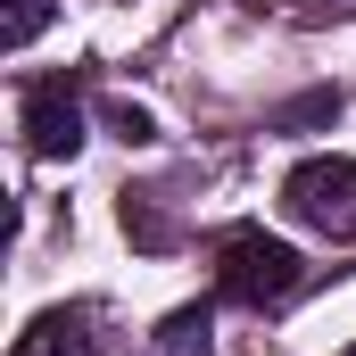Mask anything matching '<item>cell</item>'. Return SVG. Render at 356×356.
<instances>
[{"mask_svg":"<svg viewBox=\"0 0 356 356\" xmlns=\"http://www.w3.org/2000/svg\"><path fill=\"white\" fill-rule=\"evenodd\" d=\"M216 290L232 307H282L298 290V249L290 241H266V232H232L224 257H216Z\"/></svg>","mask_w":356,"mask_h":356,"instance_id":"cell-1","label":"cell"},{"mask_svg":"<svg viewBox=\"0 0 356 356\" xmlns=\"http://www.w3.org/2000/svg\"><path fill=\"white\" fill-rule=\"evenodd\" d=\"M282 207H290V224L348 241L356 232V158H307L298 175L282 182Z\"/></svg>","mask_w":356,"mask_h":356,"instance_id":"cell-2","label":"cell"},{"mask_svg":"<svg viewBox=\"0 0 356 356\" xmlns=\"http://www.w3.org/2000/svg\"><path fill=\"white\" fill-rule=\"evenodd\" d=\"M25 141H33V158H75L83 149V99L67 83H33L25 91Z\"/></svg>","mask_w":356,"mask_h":356,"instance_id":"cell-3","label":"cell"},{"mask_svg":"<svg viewBox=\"0 0 356 356\" xmlns=\"http://www.w3.org/2000/svg\"><path fill=\"white\" fill-rule=\"evenodd\" d=\"M8 356H91V332H83V315H33L25 332H17V348Z\"/></svg>","mask_w":356,"mask_h":356,"instance_id":"cell-4","label":"cell"},{"mask_svg":"<svg viewBox=\"0 0 356 356\" xmlns=\"http://www.w3.org/2000/svg\"><path fill=\"white\" fill-rule=\"evenodd\" d=\"M158 356H207V307H182V315H166Z\"/></svg>","mask_w":356,"mask_h":356,"instance_id":"cell-5","label":"cell"},{"mask_svg":"<svg viewBox=\"0 0 356 356\" xmlns=\"http://www.w3.org/2000/svg\"><path fill=\"white\" fill-rule=\"evenodd\" d=\"M42 17H50V0H8V17H0V42H8V50H25V42L42 33Z\"/></svg>","mask_w":356,"mask_h":356,"instance_id":"cell-6","label":"cell"},{"mask_svg":"<svg viewBox=\"0 0 356 356\" xmlns=\"http://www.w3.org/2000/svg\"><path fill=\"white\" fill-rule=\"evenodd\" d=\"M116 133H124V141H149V116H141V108L124 99V108H116Z\"/></svg>","mask_w":356,"mask_h":356,"instance_id":"cell-7","label":"cell"},{"mask_svg":"<svg viewBox=\"0 0 356 356\" xmlns=\"http://www.w3.org/2000/svg\"><path fill=\"white\" fill-rule=\"evenodd\" d=\"M298 17H332V8H348V0H290Z\"/></svg>","mask_w":356,"mask_h":356,"instance_id":"cell-8","label":"cell"},{"mask_svg":"<svg viewBox=\"0 0 356 356\" xmlns=\"http://www.w3.org/2000/svg\"><path fill=\"white\" fill-rule=\"evenodd\" d=\"M340 356H356V348H340Z\"/></svg>","mask_w":356,"mask_h":356,"instance_id":"cell-9","label":"cell"}]
</instances>
